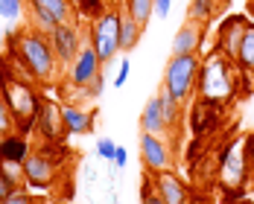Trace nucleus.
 Instances as JSON below:
<instances>
[{
    "instance_id": "obj_1",
    "label": "nucleus",
    "mask_w": 254,
    "mask_h": 204,
    "mask_svg": "<svg viewBox=\"0 0 254 204\" xmlns=\"http://www.w3.org/2000/svg\"><path fill=\"white\" fill-rule=\"evenodd\" d=\"M9 58L32 82H53L56 73H59V61H56V52L50 47V38L44 32L29 29V26L26 29H18L12 35Z\"/></svg>"
},
{
    "instance_id": "obj_2",
    "label": "nucleus",
    "mask_w": 254,
    "mask_h": 204,
    "mask_svg": "<svg viewBox=\"0 0 254 204\" xmlns=\"http://www.w3.org/2000/svg\"><path fill=\"white\" fill-rule=\"evenodd\" d=\"M0 94L6 97L9 108H12V117H15V128L21 134H29L35 128V117L41 111V97L35 94V88L21 79L12 67V58H6L0 64Z\"/></svg>"
},
{
    "instance_id": "obj_3",
    "label": "nucleus",
    "mask_w": 254,
    "mask_h": 204,
    "mask_svg": "<svg viewBox=\"0 0 254 204\" xmlns=\"http://www.w3.org/2000/svg\"><path fill=\"white\" fill-rule=\"evenodd\" d=\"M196 94L207 105H225L237 94V64L225 58L222 52H210L199 64V79H196Z\"/></svg>"
},
{
    "instance_id": "obj_4",
    "label": "nucleus",
    "mask_w": 254,
    "mask_h": 204,
    "mask_svg": "<svg viewBox=\"0 0 254 204\" xmlns=\"http://www.w3.org/2000/svg\"><path fill=\"white\" fill-rule=\"evenodd\" d=\"M120 15H123V9L108 6L100 18L91 21V26H88V41L97 50L102 67H108L120 55Z\"/></svg>"
},
{
    "instance_id": "obj_5",
    "label": "nucleus",
    "mask_w": 254,
    "mask_h": 204,
    "mask_svg": "<svg viewBox=\"0 0 254 204\" xmlns=\"http://www.w3.org/2000/svg\"><path fill=\"white\" fill-rule=\"evenodd\" d=\"M199 64L202 58L196 52H184V55H173L164 67V79L161 88H167L178 102H187L196 94V79H199Z\"/></svg>"
},
{
    "instance_id": "obj_6",
    "label": "nucleus",
    "mask_w": 254,
    "mask_h": 204,
    "mask_svg": "<svg viewBox=\"0 0 254 204\" xmlns=\"http://www.w3.org/2000/svg\"><path fill=\"white\" fill-rule=\"evenodd\" d=\"M249 178H252V172H249V163H246L243 143H234L225 154V160H222V169H219V184L225 187V204L243 199Z\"/></svg>"
},
{
    "instance_id": "obj_7",
    "label": "nucleus",
    "mask_w": 254,
    "mask_h": 204,
    "mask_svg": "<svg viewBox=\"0 0 254 204\" xmlns=\"http://www.w3.org/2000/svg\"><path fill=\"white\" fill-rule=\"evenodd\" d=\"M47 38H50V47H53V52H56L59 67H70V64H73V58L79 55V50H82V44L88 41V38L82 35V29H79L76 21L59 24Z\"/></svg>"
},
{
    "instance_id": "obj_8",
    "label": "nucleus",
    "mask_w": 254,
    "mask_h": 204,
    "mask_svg": "<svg viewBox=\"0 0 254 204\" xmlns=\"http://www.w3.org/2000/svg\"><path fill=\"white\" fill-rule=\"evenodd\" d=\"M140 157H143V166L149 175L176 169V154H173V146L167 137H155V134L140 131Z\"/></svg>"
},
{
    "instance_id": "obj_9",
    "label": "nucleus",
    "mask_w": 254,
    "mask_h": 204,
    "mask_svg": "<svg viewBox=\"0 0 254 204\" xmlns=\"http://www.w3.org/2000/svg\"><path fill=\"white\" fill-rule=\"evenodd\" d=\"M59 178V166L50 160L44 152H29L24 160V184L32 190H53V184Z\"/></svg>"
},
{
    "instance_id": "obj_10",
    "label": "nucleus",
    "mask_w": 254,
    "mask_h": 204,
    "mask_svg": "<svg viewBox=\"0 0 254 204\" xmlns=\"http://www.w3.org/2000/svg\"><path fill=\"white\" fill-rule=\"evenodd\" d=\"M246 26H249V18H246V15H228V18L219 24L213 50L222 52V55L231 58V61H237V52H240V44H243Z\"/></svg>"
},
{
    "instance_id": "obj_11",
    "label": "nucleus",
    "mask_w": 254,
    "mask_h": 204,
    "mask_svg": "<svg viewBox=\"0 0 254 204\" xmlns=\"http://www.w3.org/2000/svg\"><path fill=\"white\" fill-rule=\"evenodd\" d=\"M152 178V190L155 196L164 204H193V196H190V187L176 175V169H167V172H155L149 175Z\"/></svg>"
},
{
    "instance_id": "obj_12",
    "label": "nucleus",
    "mask_w": 254,
    "mask_h": 204,
    "mask_svg": "<svg viewBox=\"0 0 254 204\" xmlns=\"http://www.w3.org/2000/svg\"><path fill=\"white\" fill-rule=\"evenodd\" d=\"M100 73H102L100 55H97V50L91 47V41H85V44H82V50H79V55L73 58V64H70V73H67L70 88L82 91L85 85H91V79L100 76Z\"/></svg>"
},
{
    "instance_id": "obj_13",
    "label": "nucleus",
    "mask_w": 254,
    "mask_h": 204,
    "mask_svg": "<svg viewBox=\"0 0 254 204\" xmlns=\"http://www.w3.org/2000/svg\"><path fill=\"white\" fill-rule=\"evenodd\" d=\"M35 131L41 134L44 143H62V137H67L64 123H62V105L41 100V111L35 117Z\"/></svg>"
},
{
    "instance_id": "obj_14",
    "label": "nucleus",
    "mask_w": 254,
    "mask_h": 204,
    "mask_svg": "<svg viewBox=\"0 0 254 204\" xmlns=\"http://www.w3.org/2000/svg\"><path fill=\"white\" fill-rule=\"evenodd\" d=\"M204 32H207V26L199 24V21H184V24L178 26L176 38H173V55H184V52H202V44H204Z\"/></svg>"
},
{
    "instance_id": "obj_15",
    "label": "nucleus",
    "mask_w": 254,
    "mask_h": 204,
    "mask_svg": "<svg viewBox=\"0 0 254 204\" xmlns=\"http://www.w3.org/2000/svg\"><path fill=\"white\" fill-rule=\"evenodd\" d=\"M62 123H64L67 134H88V131H94L97 114L88 111V108H79L73 102H67V105H62Z\"/></svg>"
},
{
    "instance_id": "obj_16",
    "label": "nucleus",
    "mask_w": 254,
    "mask_h": 204,
    "mask_svg": "<svg viewBox=\"0 0 254 204\" xmlns=\"http://www.w3.org/2000/svg\"><path fill=\"white\" fill-rule=\"evenodd\" d=\"M140 128H143L146 134H155V137H170V134H173V128L167 123L164 111H161L158 97H152V100L146 102V108H143V114H140Z\"/></svg>"
},
{
    "instance_id": "obj_17",
    "label": "nucleus",
    "mask_w": 254,
    "mask_h": 204,
    "mask_svg": "<svg viewBox=\"0 0 254 204\" xmlns=\"http://www.w3.org/2000/svg\"><path fill=\"white\" fill-rule=\"evenodd\" d=\"M29 152H32V146H29L26 134H21V131H12V134L0 137V160H18V163H24L26 157H29Z\"/></svg>"
},
{
    "instance_id": "obj_18",
    "label": "nucleus",
    "mask_w": 254,
    "mask_h": 204,
    "mask_svg": "<svg viewBox=\"0 0 254 204\" xmlns=\"http://www.w3.org/2000/svg\"><path fill=\"white\" fill-rule=\"evenodd\" d=\"M237 70L246 73V76H254V24L249 21L246 26V35H243V44H240V52H237Z\"/></svg>"
},
{
    "instance_id": "obj_19",
    "label": "nucleus",
    "mask_w": 254,
    "mask_h": 204,
    "mask_svg": "<svg viewBox=\"0 0 254 204\" xmlns=\"http://www.w3.org/2000/svg\"><path fill=\"white\" fill-rule=\"evenodd\" d=\"M26 6H35V9L53 15L59 24L73 21V3H70V0H26Z\"/></svg>"
},
{
    "instance_id": "obj_20",
    "label": "nucleus",
    "mask_w": 254,
    "mask_h": 204,
    "mask_svg": "<svg viewBox=\"0 0 254 204\" xmlns=\"http://www.w3.org/2000/svg\"><path fill=\"white\" fill-rule=\"evenodd\" d=\"M222 9H225V6H222L219 0H190V6H187V18L207 26L219 12H222Z\"/></svg>"
},
{
    "instance_id": "obj_21",
    "label": "nucleus",
    "mask_w": 254,
    "mask_h": 204,
    "mask_svg": "<svg viewBox=\"0 0 254 204\" xmlns=\"http://www.w3.org/2000/svg\"><path fill=\"white\" fill-rule=\"evenodd\" d=\"M140 32H143V26L137 24L131 15H126V9H123V15H120V52L134 50L137 41H140Z\"/></svg>"
},
{
    "instance_id": "obj_22",
    "label": "nucleus",
    "mask_w": 254,
    "mask_h": 204,
    "mask_svg": "<svg viewBox=\"0 0 254 204\" xmlns=\"http://www.w3.org/2000/svg\"><path fill=\"white\" fill-rule=\"evenodd\" d=\"M158 102H161V111H164V117H167V123H170V128H176L178 123H181V117H184V102H178L167 88H161L158 91Z\"/></svg>"
},
{
    "instance_id": "obj_23",
    "label": "nucleus",
    "mask_w": 254,
    "mask_h": 204,
    "mask_svg": "<svg viewBox=\"0 0 254 204\" xmlns=\"http://www.w3.org/2000/svg\"><path fill=\"white\" fill-rule=\"evenodd\" d=\"M126 15H131L140 26L149 24V18L155 15V0H123Z\"/></svg>"
},
{
    "instance_id": "obj_24",
    "label": "nucleus",
    "mask_w": 254,
    "mask_h": 204,
    "mask_svg": "<svg viewBox=\"0 0 254 204\" xmlns=\"http://www.w3.org/2000/svg\"><path fill=\"white\" fill-rule=\"evenodd\" d=\"M105 9H108V3H105V0H76L79 18H85L88 24H91V21H97Z\"/></svg>"
},
{
    "instance_id": "obj_25",
    "label": "nucleus",
    "mask_w": 254,
    "mask_h": 204,
    "mask_svg": "<svg viewBox=\"0 0 254 204\" xmlns=\"http://www.w3.org/2000/svg\"><path fill=\"white\" fill-rule=\"evenodd\" d=\"M26 9V0H0V18L3 21H18Z\"/></svg>"
},
{
    "instance_id": "obj_26",
    "label": "nucleus",
    "mask_w": 254,
    "mask_h": 204,
    "mask_svg": "<svg viewBox=\"0 0 254 204\" xmlns=\"http://www.w3.org/2000/svg\"><path fill=\"white\" fill-rule=\"evenodd\" d=\"M0 172L12 181L15 187H24V163H18V160H0Z\"/></svg>"
},
{
    "instance_id": "obj_27",
    "label": "nucleus",
    "mask_w": 254,
    "mask_h": 204,
    "mask_svg": "<svg viewBox=\"0 0 254 204\" xmlns=\"http://www.w3.org/2000/svg\"><path fill=\"white\" fill-rule=\"evenodd\" d=\"M12 131H18V128H15V117H12V108H9L6 97L0 94V137H6V134H12Z\"/></svg>"
},
{
    "instance_id": "obj_28",
    "label": "nucleus",
    "mask_w": 254,
    "mask_h": 204,
    "mask_svg": "<svg viewBox=\"0 0 254 204\" xmlns=\"http://www.w3.org/2000/svg\"><path fill=\"white\" fill-rule=\"evenodd\" d=\"M0 204H38V202L26 193L24 187H18V190H12V193H9V196H6Z\"/></svg>"
},
{
    "instance_id": "obj_29",
    "label": "nucleus",
    "mask_w": 254,
    "mask_h": 204,
    "mask_svg": "<svg viewBox=\"0 0 254 204\" xmlns=\"http://www.w3.org/2000/svg\"><path fill=\"white\" fill-rule=\"evenodd\" d=\"M140 204H164L158 196H155L152 178H149V175H146V178H143V184H140Z\"/></svg>"
},
{
    "instance_id": "obj_30",
    "label": "nucleus",
    "mask_w": 254,
    "mask_h": 204,
    "mask_svg": "<svg viewBox=\"0 0 254 204\" xmlns=\"http://www.w3.org/2000/svg\"><path fill=\"white\" fill-rule=\"evenodd\" d=\"M102 88H105V79H102V73H100V76L91 79V85H85V88H82V94H85L88 100H97V97L102 94Z\"/></svg>"
},
{
    "instance_id": "obj_31",
    "label": "nucleus",
    "mask_w": 254,
    "mask_h": 204,
    "mask_svg": "<svg viewBox=\"0 0 254 204\" xmlns=\"http://www.w3.org/2000/svg\"><path fill=\"white\" fill-rule=\"evenodd\" d=\"M114 149H117L114 140H108V137H100V140H97V154L105 157V160H114Z\"/></svg>"
},
{
    "instance_id": "obj_32",
    "label": "nucleus",
    "mask_w": 254,
    "mask_h": 204,
    "mask_svg": "<svg viewBox=\"0 0 254 204\" xmlns=\"http://www.w3.org/2000/svg\"><path fill=\"white\" fill-rule=\"evenodd\" d=\"M243 152H246V163H249V172L254 175V134L243 137Z\"/></svg>"
},
{
    "instance_id": "obj_33",
    "label": "nucleus",
    "mask_w": 254,
    "mask_h": 204,
    "mask_svg": "<svg viewBox=\"0 0 254 204\" xmlns=\"http://www.w3.org/2000/svg\"><path fill=\"white\" fill-rule=\"evenodd\" d=\"M128 73H131V64L123 58V61H120V67H117V76H114V88H123V85H126V79H128Z\"/></svg>"
},
{
    "instance_id": "obj_34",
    "label": "nucleus",
    "mask_w": 254,
    "mask_h": 204,
    "mask_svg": "<svg viewBox=\"0 0 254 204\" xmlns=\"http://www.w3.org/2000/svg\"><path fill=\"white\" fill-rule=\"evenodd\" d=\"M126 163H128L126 146H117V149H114V166H117V169H126Z\"/></svg>"
},
{
    "instance_id": "obj_35",
    "label": "nucleus",
    "mask_w": 254,
    "mask_h": 204,
    "mask_svg": "<svg viewBox=\"0 0 254 204\" xmlns=\"http://www.w3.org/2000/svg\"><path fill=\"white\" fill-rule=\"evenodd\" d=\"M173 12V0H155V15L158 18H167Z\"/></svg>"
},
{
    "instance_id": "obj_36",
    "label": "nucleus",
    "mask_w": 254,
    "mask_h": 204,
    "mask_svg": "<svg viewBox=\"0 0 254 204\" xmlns=\"http://www.w3.org/2000/svg\"><path fill=\"white\" fill-rule=\"evenodd\" d=\"M12 190H18V187H15L12 181H9L6 175H3V172H0V202H3V199H6V196L12 193Z\"/></svg>"
},
{
    "instance_id": "obj_37",
    "label": "nucleus",
    "mask_w": 254,
    "mask_h": 204,
    "mask_svg": "<svg viewBox=\"0 0 254 204\" xmlns=\"http://www.w3.org/2000/svg\"><path fill=\"white\" fill-rule=\"evenodd\" d=\"M0 21H3V18H0ZM3 44H6V41H3V24H0V50H3Z\"/></svg>"
},
{
    "instance_id": "obj_38",
    "label": "nucleus",
    "mask_w": 254,
    "mask_h": 204,
    "mask_svg": "<svg viewBox=\"0 0 254 204\" xmlns=\"http://www.w3.org/2000/svg\"><path fill=\"white\" fill-rule=\"evenodd\" d=\"M219 3H222V6H231V0H219Z\"/></svg>"
},
{
    "instance_id": "obj_39",
    "label": "nucleus",
    "mask_w": 254,
    "mask_h": 204,
    "mask_svg": "<svg viewBox=\"0 0 254 204\" xmlns=\"http://www.w3.org/2000/svg\"><path fill=\"white\" fill-rule=\"evenodd\" d=\"M249 9H252V12H254V0H249Z\"/></svg>"
},
{
    "instance_id": "obj_40",
    "label": "nucleus",
    "mask_w": 254,
    "mask_h": 204,
    "mask_svg": "<svg viewBox=\"0 0 254 204\" xmlns=\"http://www.w3.org/2000/svg\"><path fill=\"white\" fill-rule=\"evenodd\" d=\"M231 204H252V202H231Z\"/></svg>"
},
{
    "instance_id": "obj_41",
    "label": "nucleus",
    "mask_w": 254,
    "mask_h": 204,
    "mask_svg": "<svg viewBox=\"0 0 254 204\" xmlns=\"http://www.w3.org/2000/svg\"><path fill=\"white\" fill-rule=\"evenodd\" d=\"M38 204H41V202H38ZM44 204H56V202H44Z\"/></svg>"
},
{
    "instance_id": "obj_42",
    "label": "nucleus",
    "mask_w": 254,
    "mask_h": 204,
    "mask_svg": "<svg viewBox=\"0 0 254 204\" xmlns=\"http://www.w3.org/2000/svg\"><path fill=\"white\" fill-rule=\"evenodd\" d=\"M252 190H254V178H252Z\"/></svg>"
},
{
    "instance_id": "obj_43",
    "label": "nucleus",
    "mask_w": 254,
    "mask_h": 204,
    "mask_svg": "<svg viewBox=\"0 0 254 204\" xmlns=\"http://www.w3.org/2000/svg\"><path fill=\"white\" fill-rule=\"evenodd\" d=\"M111 204H117V202H111Z\"/></svg>"
}]
</instances>
